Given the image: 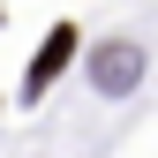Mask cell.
I'll return each mask as SVG.
<instances>
[{
	"label": "cell",
	"instance_id": "2",
	"mask_svg": "<svg viewBox=\"0 0 158 158\" xmlns=\"http://www.w3.org/2000/svg\"><path fill=\"white\" fill-rule=\"evenodd\" d=\"M135 75H143V53L135 45H98L90 53V83L98 90H135Z\"/></svg>",
	"mask_w": 158,
	"mask_h": 158
},
{
	"label": "cell",
	"instance_id": "1",
	"mask_svg": "<svg viewBox=\"0 0 158 158\" xmlns=\"http://www.w3.org/2000/svg\"><path fill=\"white\" fill-rule=\"evenodd\" d=\"M75 60V23H53V38L30 53V75H23V98H45L53 83H60V68Z\"/></svg>",
	"mask_w": 158,
	"mask_h": 158
}]
</instances>
